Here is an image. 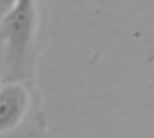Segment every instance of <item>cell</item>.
<instances>
[{
  "instance_id": "cell-1",
  "label": "cell",
  "mask_w": 154,
  "mask_h": 138,
  "mask_svg": "<svg viewBox=\"0 0 154 138\" xmlns=\"http://www.w3.org/2000/svg\"><path fill=\"white\" fill-rule=\"evenodd\" d=\"M34 0H17L11 12L0 17L2 84L24 82L31 85L34 75Z\"/></svg>"
},
{
  "instance_id": "cell-2",
  "label": "cell",
  "mask_w": 154,
  "mask_h": 138,
  "mask_svg": "<svg viewBox=\"0 0 154 138\" xmlns=\"http://www.w3.org/2000/svg\"><path fill=\"white\" fill-rule=\"evenodd\" d=\"M31 104L29 85L24 82H7L0 87V131L5 137L14 131L28 114Z\"/></svg>"
}]
</instances>
